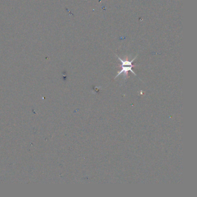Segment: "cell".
<instances>
[{
  "label": "cell",
  "instance_id": "cell-1",
  "mask_svg": "<svg viewBox=\"0 0 197 197\" xmlns=\"http://www.w3.org/2000/svg\"><path fill=\"white\" fill-rule=\"evenodd\" d=\"M138 56V55H137ZM137 56H136L131 61H129L128 59H126V60H123L122 59H121L120 57H119V56H116L118 58V59L121 61L122 62V65H121V67H122V70L118 72L117 75L116 76L115 79L117 78L119 75H121L122 74H124V78H127V76H128V72L129 71H131L133 74L135 76H137L136 75V74L134 72V71L132 70V68L134 67H135V65H132V62L133 61H134L135 60L136 57H137Z\"/></svg>",
  "mask_w": 197,
  "mask_h": 197
}]
</instances>
